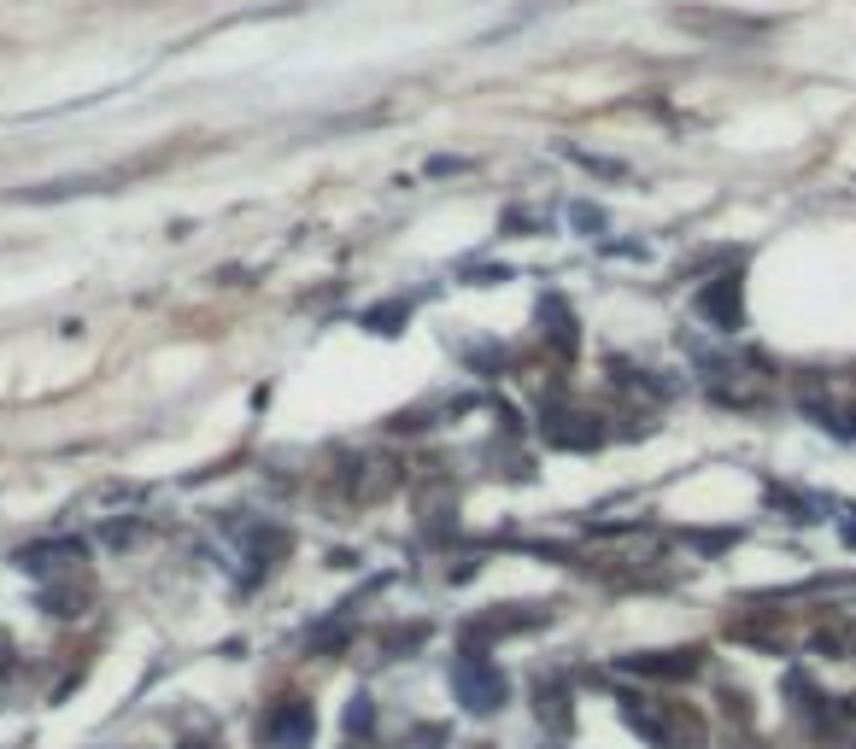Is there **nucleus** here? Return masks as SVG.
I'll use <instances>...</instances> for the list:
<instances>
[{
	"label": "nucleus",
	"instance_id": "obj_1",
	"mask_svg": "<svg viewBox=\"0 0 856 749\" xmlns=\"http://www.w3.org/2000/svg\"><path fill=\"white\" fill-rule=\"evenodd\" d=\"M622 720L651 743V749H699L704 726L681 702H645V697H622Z\"/></svg>",
	"mask_w": 856,
	"mask_h": 749
},
{
	"label": "nucleus",
	"instance_id": "obj_2",
	"mask_svg": "<svg viewBox=\"0 0 856 749\" xmlns=\"http://www.w3.org/2000/svg\"><path fill=\"white\" fill-rule=\"evenodd\" d=\"M669 24L686 30V35H704V41H733V48L774 30L768 18H757V12H722V7H675V12H669Z\"/></svg>",
	"mask_w": 856,
	"mask_h": 749
},
{
	"label": "nucleus",
	"instance_id": "obj_3",
	"mask_svg": "<svg viewBox=\"0 0 856 749\" xmlns=\"http://www.w3.org/2000/svg\"><path fill=\"white\" fill-rule=\"evenodd\" d=\"M798 404L809 422H822L833 440H856V392L845 381H827V374H809L798 387Z\"/></svg>",
	"mask_w": 856,
	"mask_h": 749
},
{
	"label": "nucleus",
	"instance_id": "obj_4",
	"mask_svg": "<svg viewBox=\"0 0 856 749\" xmlns=\"http://www.w3.org/2000/svg\"><path fill=\"white\" fill-rule=\"evenodd\" d=\"M452 691L470 715H499L505 702H511V679H505L487 656H463L458 674H452Z\"/></svg>",
	"mask_w": 856,
	"mask_h": 749
},
{
	"label": "nucleus",
	"instance_id": "obj_5",
	"mask_svg": "<svg viewBox=\"0 0 856 749\" xmlns=\"http://www.w3.org/2000/svg\"><path fill=\"white\" fill-rule=\"evenodd\" d=\"M552 620V609H517V603H499V609H487L481 620L463 627V650L470 656H487V644L493 638H511V633H534Z\"/></svg>",
	"mask_w": 856,
	"mask_h": 749
},
{
	"label": "nucleus",
	"instance_id": "obj_6",
	"mask_svg": "<svg viewBox=\"0 0 856 749\" xmlns=\"http://www.w3.org/2000/svg\"><path fill=\"white\" fill-rule=\"evenodd\" d=\"M704 387H710V399L727 404V410H757L763 404V374L757 363H710L704 369Z\"/></svg>",
	"mask_w": 856,
	"mask_h": 749
},
{
	"label": "nucleus",
	"instance_id": "obj_7",
	"mask_svg": "<svg viewBox=\"0 0 856 749\" xmlns=\"http://www.w3.org/2000/svg\"><path fill=\"white\" fill-rule=\"evenodd\" d=\"M258 738H264V749H305V743L317 738V715H312V702H299V697H282L276 709L264 715Z\"/></svg>",
	"mask_w": 856,
	"mask_h": 749
},
{
	"label": "nucleus",
	"instance_id": "obj_8",
	"mask_svg": "<svg viewBox=\"0 0 856 749\" xmlns=\"http://www.w3.org/2000/svg\"><path fill=\"white\" fill-rule=\"evenodd\" d=\"M699 317L716 328V335H740L745 328V281L740 276H716L699 287Z\"/></svg>",
	"mask_w": 856,
	"mask_h": 749
},
{
	"label": "nucleus",
	"instance_id": "obj_9",
	"mask_svg": "<svg viewBox=\"0 0 856 749\" xmlns=\"http://www.w3.org/2000/svg\"><path fill=\"white\" fill-rule=\"evenodd\" d=\"M546 440H552L558 451H599L604 440H610V428L599 422V415H587V410H563V404H552L546 410Z\"/></svg>",
	"mask_w": 856,
	"mask_h": 749
},
{
	"label": "nucleus",
	"instance_id": "obj_10",
	"mask_svg": "<svg viewBox=\"0 0 856 749\" xmlns=\"http://www.w3.org/2000/svg\"><path fill=\"white\" fill-rule=\"evenodd\" d=\"M399 486V463L394 456H364L358 469H346V492H353V504H376Z\"/></svg>",
	"mask_w": 856,
	"mask_h": 749
},
{
	"label": "nucleus",
	"instance_id": "obj_11",
	"mask_svg": "<svg viewBox=\"0 0 856 749\" xmlns=\"http://www.w3.org/2000/svg\"><path fill=\"white\" fill-rule=\"evenodd\" d=\"M622 668L645 679H692L699 674V650H640V656H622Z\"/></svg>",
	"mask_w": 856,
	"mask_h": 749
},
{
	"label": "nucleus",
	"instance_id": "obj_12",
	"mask_svg": "<svg viewBox=\"0 0 856 749\" xmlns=\"http://www.w3.org/2000/svg\"><path fill=\"white\" fill-rule=\"evenodd\" d=\"M540 328H546V346H552V351H575V310H569L558 294H546L540 299Z\"/></svg>",
	"mask_w": 856,
	"mask_h": 749
},
{
	"label": "nucleus",
	"instance_id": "obj_13",
	"mask_svg": "<svg viewBox=\"0 0 856 749\" xmlns=\"http://www.w3.org/2000/svg\"><path fill=\"white\" fill-rule=\"evenodd\" d=\"M534 715L552 726V732H563V726H569V685L563 679H540L534 685Z\"/></svg>",
	"mask_w": 856,
	"mask_h": 749
},
{
	"label": "nucleus",
	"instance_id": "obj_14",
	"mask_svg": "<svg viewBox=\"0 0 856 749\" xmlns=\"http://www.w3.org/2000/svg\"><path fill=\"white\" fill-rule=\"evenodd\" d=\"M71 556H83V545H71V538H59V545H30V551H18V568H30V574H59Z\"/></svg>",
	"mask_w": 856,
	"mask_h": 749
},
{
	"label": "nucleus",
	"instance_id": "obj_15",
	"mask_svg": "<svg viewBox=\"0 0 856 749\" xmlns=\"http://www.w3.org/2000/svg\"><path fill=\"white\" fill-rule=\"evenodd\" d=\"M376 644H381V656H387V661H405L411 650H422V644H428V620H405V627H387Z\"/></svg>",
	"mask_w": 856,
	"mask_h": 749
},
{
	"label": "nucleus",
	"instance_id": "obj_16",
	"mask_svg": "<svg viewBox=\"0 0 856 749\" xmlns=\"http://www.w3.org/2000/svg\"><path fill=\"white\" fill-rule=\"evenodd\" d=\"M42 609H48V615H59V620L83 615V609H89V586H83V579H59V586H48Z\"/></svg>",
	"mask_w": 856,
	"mask_h": 749
},
{
	"label": "nucleus",
	"instance_id": "obj_17",
	"mask_svg": "<svg viewBox=\"0 0 856 749\" xmlns=\"http://www.w3.org/2000/svg\"><path fill=\"white\" fill-rule=\"evenodd\" d=\"M405 299H394V305H376L370 317H364V328H370V335H399V322H405Z\"/></svg>",
	"mask_w": 856,
	"mask_h": 749
},
{
	"label": "nucleus",
	"instance_id": "obj_18",
	"mask_svg": "<svg viewBox=\"0 0 856 749\" xmlns=\"http://www.w3.org/2000/svg\"><path fill=\"white\" fill-rule=\"evenodd\" d=\"M563 158H575V164H587V171H593V176H628V164L622 158H599V153H581V147H563Z\"/></svg>",
	"mask_w": 856,
	"mask_h": 749
},
{
	"label": "nucleus",
	"instance_id": "obj_19",
	"mask_svg": "<svg viewBox=\"0 0 856 749\" xmlns=\"http://www.w3.org/2000/svg\"><path fill=\"white\" fill-rule=\"evenodd\" d=\"M370 720H376L370 697H353V709H346V732H353V738H364V732H370Z\"/></svg>",
	"mask_w": 856,
	"mask_h": 749
},
{
	"label": "nucleus",
	"instance_id": "obj_20",
	"mask_svg": "<svg viewBox=\"0 0 856 749\" xmlns=\"http://www.w3.org/2000/svg\"><path fill=\"white\" fill-rule=\"evenodd\" d=\"M692 545H699V551H727L733 533H692Z\"/></svg>",
	"mask_w": 856,
	"mask_h": 749
},
{
	"label": "nucleus",
	"instance_id": "obj_21",
	"mask_svg": "<svg viewBox=\"0 0 856 749\" xmlns=\"http://www.w3.org/2000/svg\"><path fill=\"white\" fill-rule=\"evenodd\" d=\"M569 217H575L581 228H593V235H599V228H604V217L593 212V205H569Z\"/></svg>",
	"mask_w": 856,
	"mask_h": 749
},
{
	"label": "nucleus",
	"instance_id": "obj_22",
	"mask_svg": "<svg viewBox=\"0 0 856 749\" xmlns=\"http://www.w3.org/2000/svg\"><path fill=\"white\" fill-rule=\"evenodd\" d=\"M411 743H417V749H440V743H446V726H422Z\"/></svg>",
	"mask_w": 856,
	"mask_h": 749
},
{
	"label": "nucleus",
	"instance_id": "obj_23",
	"mask_svg": "<svg viewBox=\"0 0 856 749\" xmlns=\"http://www.w3.org/2000/svg\"><path fill=\"white\" fill-rule=\"evenodd\" d=\"M0 674H12V638L0 633Z\"/></svg>",
	"mask_w": 856,
	"mask_h": 749
},
{
	"label": "nucleus",
	"instance_id": "obj_24",
	"mask_svg": "<svg viewBox=\"0 0 856 749\" xmlns=\"http://www.w3.org/2000/svg\"><path fill=\"white\" fill-rule=\"evenodd\" d=\"M845 545H856V522H845Z\"/></svg>",
	"mask_w": 856,
	"mask_h": 749
}]
</instances>
